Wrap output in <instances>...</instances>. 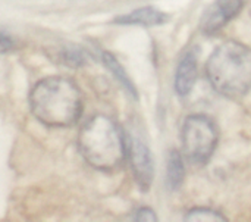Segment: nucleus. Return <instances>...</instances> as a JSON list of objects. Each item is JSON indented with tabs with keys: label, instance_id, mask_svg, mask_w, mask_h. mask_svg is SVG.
Returning <instances> with one entry per match:
<instances>
[{
	"label": "nucleus",
	"instance_id": "14",
	"mask_svg": "<svg viewBox=\"0 0 251 222\" xmlns=\"http://www.w3.org/2000/svg\"><path fill=\"white\" fill-rule=\"evenodd\" d=\"M15 47H16V41L13 40V37L7 34L6 31L0 29V53L13 52Z\"/></svg>",
	"mask_w": 251,
	"mask_h": 222
},
{
	"label": "nucleus",
	"instance_id": "6",
	"mask_svg": "<svg viewBox=\"0 0 251 222\" xmlns=\"http://www.w3.org/2000/svg\"><path fill=\"white\" fill-rule=\"evenodd\" d=\"M244 7V0H215L203 12L200 29L206 35H213L226 24L237 18Z\"/></svg>",
	"mask_w": 251,
	"mask_h": 222
},
{
	"label": "nucleus",
	"instance_id": "4",
	"mask_svg": "<svg viewBox=\"0 0 251 222\" xmlns=\"http://www.w3.org/2000/svg\"><path fill=\"white\" fill-rule=\"evenodd\" d=\"M219 140L216 124L203 113L184 119L181 128V150L193 165H206L213 156Z\"/></svg>",
	"mask_w": 251,
	"mask_h": 222
},
{
	"label": "nucleus",
	"instance_id": "3",
	"mask_svg": "<svg viewBox=\"0 0 251 222\" xmlns=\"http://www.w3.org/2000/svg\"><path fill=\"white\" fill-rule=\"evenodd\" d=\"M206 77L215 91L241 100L251 91V47L235 40L224 41L209 56Z\"/></svg>",
	"mask_w": 251,
	"mask_h": 222
},
{
	"label": "nucleus",
	"instance_id": "10",
	"mask_svg": "<svg viewBox=\"0 0 251 222\" xmlns=\"http://www.w3.org/2000/svg\"><path fill=\"white\" fill-rule=\"evenodd\" d=\"M101 60L104 63V66L112 72V75L121 83V85L137 100L138 99V93H137V88L134 85V83L131 81L129 75L126 74V71L124 69V66L119 63V60L109 52H103L101 53Z\"/></svg>",
	"mask_w": 251,
	"mask_h": 222
},
{
	"label": "nucleus",
	"instance_id": "5",
	"mask_svg": "<svg viewBox=\"0 0 251 222\" xmlns=\"http://www.w3.org/2000/svg\"><path fill=\"white\" fill-rule=\"evenodd\" d=\"M126 147H128V159L137 186L143 192H149L154 177V165H153L150 149L138 136L126 137Z\"/></svg>",
	"mask_w": 251,
	"mask_h": 222
},
{
	"label": "nucleus",
	"instance_id": "11",
	"mask_svg": "<svg viewBox=\"0 0 251 222\" xmlns=\"http://www.w3.org/2000/svg\"><path fill=\"white\" fill-rule=\"evenodd\" d=\"M59 60L66 65V66H71V68H81L84 66L87 62H88V53L75 46V44H69V46H65L59 53Z\"/></svg>",
	"mask_w": 251,
	"mask_h": 222
},
{
	"label": "nucleus",
	"instance_id": "13",
	"mask_svg": "<svg viewBox=\"0 0 251 222\" xmlns=\"http://www.w3.org/2000/svg\"><path fill=\"white\" fill-rule=\"evenodd\" d=\"M132 221L137 222H156L159 221L156 212L150 208H140L135 211V214L132 215Z\"/></svg>",
	"mask_w": 251,
	"mask_h": 222
},
{
	"label": "nucleus",
	"instance_id": "8",
	"mask_svg": "<svg viewBox=\"0 0 251 222\" xmlns=\"http://www.w3.org/2000/svg\"><path fill=\"white\" fill-rule=\"evenodd\" d=\"M171 21V15L153 7V6H143L129 13L116 16L113 19L115 24L121 25H141V27H157L163 25Z\"/></svg>",
	"mask_w": 251,
	"mask_h": 222
},
{
	"label": "nucleus",
	"instance_id": "1",
	"mask_svg": "<svg viewBox=\"0 0 251 222\" xmlns=\"http://www.w3.org/2000/svg\"><path fill=\"white\" fill-rule=\"evenodd\" d=\"M29 108L41 124L66 128L76 124L82 113V94L72 80L47 77L31 88Z\"/></svg>",
	"mask_w": 251,
	"mask_h": 222
},
{
	"label": "nucleus",
	"instance_id": "2",
	"mask_svg": "<svg viewBox=\"0 0 251 222\" xmlns=\"http://www.w3.org/2000/svg\"><path fill=\"white\" fill-rule=\"evenodd\" d=\"M78 149L85 162L103 172L118 171L128 158L126 137L107 115L91 116L79 130Z\"/></svg>",
	"mask_w": 251,
	"mask_h": 222
},
{
	"label": "nucleus",
	"instance_id": "9",
	"mask_svg": "<svg viewBox=\"0 0 251 222\" xmlns=\"http://www.w3.org/2000/svg\"><path fill=\"white\" fill-rule=\"evenodd\" d=\"M185 178V165L184 158L178 150H171L168 155L166 162V184L168 189L172 192H176Z\"/></svg>",
	"mask_w": 251,
	"mask_h": 222
},
{
	"label": "nucleus",
	"instance_id": "12",
	"mask_svg": "<svg viewBox=\"0 0 251 222\" xmlns=\"http://www.w3.org/2000/svg\"><path fill=\"white\" fill-rule=\"evenodd\" d=\"M185 222H225L226 218L215 211V209H210V208H193L191 211H188L185 215H184V220Z\"/></svg>",
	"mask_w": 251,
	"mask_h": 222
},
{
	"label": "nucleus",
	"instance_id": "7",
	"mask_svg": "<svg viewBox=\"0 0 251 222\" xmlns=\"http://www.w3.org/2000/svg\"><path fill=\"white\" fill-rule=\"evenodd\" d=\"M199 66H197V55L194 52H188L182 56L178 63L175 72V91L179 97H187L197 81Z\"/></svg>",
	"mask_w": 251,
	"mask_h": 222
}]
</instances>
